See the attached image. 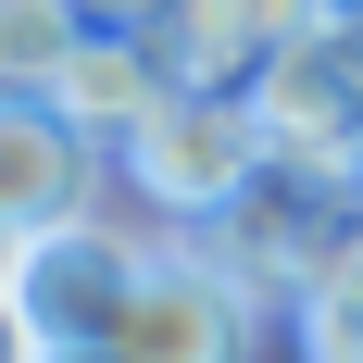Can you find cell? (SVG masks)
I'll use <instances>...</instances> for the list:
<instances>
[{
  "mask_svg": "<svg viewBox=\"0 0 363 363\" xmlns=\"http://www.w3.org/2000/svg\"><path fill=\"white\" fill-rule=\"evenodd\" d=\"M201 251L251 289V313H301V301L363 251V188L351 176H301V163H263V176L201 225Z\"/></svg>",
  "mask_w": 363,
  "mask_h": 363,
  "instance_id": "obj_1",
  "label": "cell"
},
{
  "mask_svg": "<svg viewBox=\"0 0 363 363\" xmlns=\"http://www.w3.org/2000/svg\"><path fill=\"white\" fill-rule=\"evenodd\" d=\"M150 251H176V238H138V225H63V238H26V251H0V313H13V351H113L125 313H138V276Z\"/></svg>",
  "mask_w": 363,
  "mask_h": 363,
  "instance_id": "obj_2",
  "label": "cell"
},
{
  "mask_svg": "<svg viewBox=\"0 0 363 363\" xmlns=\"http://www.w3.org/2000/svg\"><path fill=\"white\" fill-rule=\"evenodd\" d=\"M263 163H276V150H263L251 101H213V88H176L138 138L113 150V176H125V201H138V238H201Z\"/></svg>",
  "mask_w": 363,
  "mask_h": 363,
  "instance_id": "obj_3",
  "label": "cell"
},
{
  "mask_svg": "<svg viewBox=\"0 0 363 363\" xmlns=\"http://www.w3.org/2000/svg\"><path fill=\"white\" fill-rule=\"evenodd\" d=\"M251 125L276 163H301V176H351L363 188V38L326 26L313 50H289V63L251 88Z\"/></svg>",
  "mask_w": 363,
  "mask_h": 363,
  "instance_id": "obj_4",
  "label": "cell"
},
{
  "mask_svg": "<svg viewBox=\"0 0 363 363\" xmlns=\"http://www.w3.org/2000/svg\"><path fill=\"white\" fill-rule=\"evenodd\" d=\"M251 326H263L251 289H238L201 238H176V251H150L138 313H125L113 351H125V363H251Z\"/></svg>",
  "mask_w": 363,
  "mask_h": 363,
  "instance_id": "obj_5",
  "label": "cell"
},
{
  "mask_svg": "<svg viewBox=\"0 0 363 363\" xmlns=\"http://www.w3.org/2000/svg\"><path fill=\"white\" fill-rule=\"evenodd\" d=\"M101 176L113 150L50 101H0V238L26 251V238H63V225L101 213Z\"/></svg>",
  "mask_w": 363,
  "mask_h": 363,
  "instance_id": "obj_6",
  "label": "cell"
},
{
  "mask_svg": "<svg viewBox=\"0 0 363 363\" xmlns=\"http://www.w3.org/2000/svg\"><path fill=\"white\" fill-rule=\"evenodd\" d=\"M326 26H338V0H176L163 50L188 63V88H213V101H251L263 75L289 63V50H313Z\"/></svg>",
  "mask_w": 363,
  "mask_h": 363,
  "instance_id": "obj_7",
  "label": "cell"
},
{
  "mask_svg": "<svg viewBox=\"0 0 363 363\" xmlns=\"http://www.w3.org/2000/svg\"><path fill=\"white\" fill-rule=\"evenodd\" d=\"M176 88H188V63L163 50V38H88V50H75V75H63V101H50V113H75V125H88L101 150H125V138L150 125V113L176 101Z\"/></svg>",
  "mask_w": 363,
  "mask_h": 363,
  "instance_id": "obj_8",
  "label": "cell"
},
{
  "mask_svg": "<svg viewBox=\"0 0 363 363\" xmlns=\"http://www.w3.org/2000/svg\"><path fill=\"white\" fill-rule=\"evenodd\" d=\"M75 50H88V26L63 0H0V101H63Z\"/></svg>",
  "mask_w": 363,
  "mask_h": 363,
  "instance_id": "obj_9",
  "label": "cell"
},
{
  "mask_svg": "<svg viewBox=\"0 0 363 363\" xmlns=\"http://www.w3.org/2000/svg\"><path fill=\"white\" fill-rule=\"evenodd\" d=\"M289 326H301V363H363V251L338 263L313 301H301Z\"/></svg>",
  "mask_w": 363,
  "mask_h": 363,
  "instance_id": "obj_10",
  "label": "cell"
},
{
  "mask_svg": "<svg viewBox=\"0 0 363 363\" xmlns=\"http://www.w3.org/2000/svg\"><path fill=\"white\" fill-rule=\"evenodd\" d=\"M63 13L88 38H163V26H176V0H63Z\"/></svg>",
  "mask_w": 363,
  "mask_h": 363,
  "instance_id": "obj_11",
  "label": "cell"
},
{
  "mask_svg": "<svg viewBox=\"0 0 363 363\" xmlns=\"http://www.w3.org/2000/svg\"><path fill=\"white\" fill-rule=\"evenodd\" d=\"M13 363H125V351H13Z\"/></svg>",
  "mask_w": 363,
  "mask_h": 363,
  "instance_id": "obj_12",
  "label": "cell"
}]
</instances>
